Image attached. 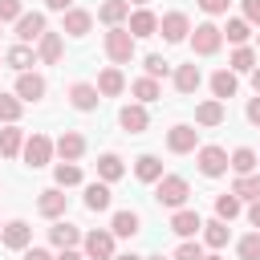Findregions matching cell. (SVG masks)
<instances>
[{"instance_id":"obj_38","label":"cell","mask_w":260,"mask_h":260,"mask_svg":"<svg viewBox=\"0 0 260 260\" xmlns=\"http://www.w3.org/2000/svg\"><path fill=\"white\" fill-rule=\"evenodd\" d=\"M20 110H24V102H20V98H12V93H0V122H8V126H16V118H20Z\"/></svg>"},{"instance_id":"obj_40","label":"cell","mask_w":260,"mask_h":260,"mask_svg":"<svg viewBox=\"0 0 260 260\" xmlns=\"http://www.w3.org/2000/svg\"><path fill=\"white\" fill-rule=\"evenodd\" d=\"M130 93L138 98V106H146V102H154V98H158V81H150V77H138V81L130 85Z\"/></svg>"},{"instance_id":"obj_57","label":"cell","mask_w":260,"mask_h":260,"mask_svg":"<svg viewBox=\"0 0 260 260\" xmlns=\"http://www.w3.org/2000/svg\"><path fill=\"white\" fill-rule=\"evenodd\" d=\"M256 41H260V32H256Z\"/></svg>"},{"instance_id":"obj_48","label":"cell","mask_w":260,"mask_h":260,"mask_svg":"<svg viewBox=\"0 0 260 260\" xmlns=\"http://www.w3.org/2000/svg\"><path fill=\"white\" fill-rule=\"evenodd\" d=\"M24 260H53L45 248H24Z\"/></svg>"},{"instance_id":"obj_3","label":"cell","mask_w":260,"mask_h":260,"mask_svg":"<svg viewBox=\"0 0 260 260\" xmlns=\"http://www.w3.org/2000/svg\"><path fill=\"white\" fill-rule=\"evenodd\" d=\"M219 45H223V32H219V24L203 20V24H195V28H191V49H195L199 57H211V53H219Z\"/></svg>"},{"instance_id":"obj_35","label":"cell","mask_w":260,"mask_h":260,"mask_svg":"<svg viewBox=\"0 0 260 260\" xmlns=\"http://www.w3.org/2000/svg\"><path fill=\"white\" fill-rule=\"evenodd\" d=\"M199 232H203V244H207V248H223V244H228V236H232L223 219H211V223H203Z\"/></svg>"},{"instance_id":"obj_33","label":"cell","mask_w":260,"mask_h":260,"mask_svg":"<svg viewBox=\"0 0 260 260\" xmlns=\"http://www.w3.org/2000/svg\"><path fill=\"white\" fill-rule=\"evenodd\" d=\"M232 195L236 199H260V175H236V183H232Z\"/></svg>"},{"instance_id":"obj_12","label":"cell","mask_w":260,"mask_h":260,"mask_svg":"<svg viewBox=\"0 0 260 260\" xmlns=\"http://www.w3.org/2000/svg\"><path fill=\"white\" fill-rule=\"evenodd\" d=\"M69 102H73V110L89 114V110H98L102 93H98V85H89V81H73V85H69Z\"/></svg>"},{"instance_id":"obj_18","label":"cell","mask_w":260,"mask_h":260,"mask_svg":"<svg viewBox=\"0 0 260 260\" xmlns=\"http://www.w3.org/2000/svg\"><path fill=\"white\" fill-rule=\"evenodd\" d=\"M45 89H49V85H45L41 73H20V77H16V98H20V102H41Z\"/></svg>"},{"instance_id":"obj_22","label":"cell","mask_w":260,"mask_h":260,"mask_svg":"<svg viewBox=\"0 0 260 260\" xmlns=\"http://www.w3.org/2000/svg\"><path fill=\"white\" fill-rule=\"evenodd\" d=\"M223 102H215V98H207V102H199L195 106V126H219L223 122Z\"/></svg>"},{"instance_id":"obj_26","label":"cell","mask_w":260,"mask_h":260,"mask_svg":"<svg viewBox=\"0 0 260 260\" xmlns=\"http://www.w3.org/2000/svg\"><path fill=\"white\" fill-rule=\"evenodd\" d=\"M134 175H138V183H158L162 179V162L154 154H138L134 158Z\"/></svg>"},{"instance_id":"obj_44","label":"cell","mask_w":260,"mask_h":260,"mask_svg":"<svg viewBox=\"0 0 260 260\" xmlns=\"http://www.w3.org/2000/svg\"><path fill=\"white\" fill-rule=\"evenodd\" d=\"M24 16V4L20 0H0V24L4 20H20Z\"/></svg>"},{"instance_id":"obj_56","label":"cell","mask_w":260,"mask_h":260,"mask_svg":"<svg viewBox=\"0 0 260 260\" xmlns=\"http://www.w3.org/2000/svg\"><path fill=\"white\" fill-rule=\"evenodd\" d=\"M203 260H223V256H203Z\"/></svg>"},{"instance_id":"obj_25","label":"cell","mask_w":260,"mask_h":260,"mask_svg":"<svg viewBox=\"0 0 260 260\" xmlns=\"http://www.w3.org/2000/svg\"><path fill=\"white\" fill-rule=\"evenodd\" d=\"M228 167H232L236 175H256V150H252V146H236V150L228 154Z\"/></svg>"},{"instance_id":"obj_2","label":"cell","mask_w":260,"mask_h":260,"mask_svg":"<svg viewBox=\"0 0 260 260\" xmlns=\"http://www.w3.org/2000/svg\"><path fill=\"white\" fill-rule=\"evenodd\" d=\"M102 45H106V57H110L114 65H130V61H134V37L126 32V24H114Z\"/></svg>"},{"instance_id":"obj_7","label":"cell","mask_w":260,"mask_h":260,"mask_svg":"<svg viewBox=\"0 0 260 260\" xmlns=\"http://www.w3.org/2000/svg\"><path fill=\"white\" fill-rule=\"evenodd\" d=\"M85 260H114V232H89L81 236Z\"/></svg>"},{"instance_id":"obj_47","label":"cell","mask_w":260,"mask_h":260,"mask_svg":"<svg viewBox=\"0 0 260 260\" xmlns=\"http://www.w3.org/2000/svg\"><path fill=\"white\" fill-rule=\"evenodd\" d=\"M244 20L248 24H260V0H244Z\"/></svg>"},{"instance_id":"obj_19","label":"cell","mask_w":260,"mask_h":260,"mask_svg":"<svg viewBox=\"0 0 260 260\" xmlns=\"http://www.w3.org/2000/svg\"><path fill=\"white\" fill-rule=\"evenodd\" d=\"M89 24H93V12H85V8H69L65 20H61V32H69V37H85Z\"/></svg>"},{"instance_id":"obj_52","label":"cell","mask_w":260,"mask_h":260,"mask_svg":"<svg viewBox=\"0 0 260 260\" xmlns=\"http://www.w3.org/2000/svg\"><path fill=\"white\" fill-rule=\"evenodd\" d=\"M252 89H256V93H260V65H256V69H252Z\"/></svg>"},{"instance_id":"obj_8","label":"cell","mask_w":260,"mask_h":260,"mask_svg":"<svg viewBox=\"0 0 260 260\" xmlns=\"http://www.w3.org/2000/svg\"><path fill=\"white\" fill-rule=\"evenodd\" d=\"M49 32V24H45V12H24L20 20H16V41L20 45H32V41H41Z\"/></svg>"},{"instance_id":"obj_30","label":"cell","mask_w":260,"mask_h":260,"mask_svg":"<svg viewBox=\"0 0 260 260\" xmlns=\"http://www.w3.org/2000/svg\"><path fill=\"white\" fill-rule=\"evenodd\" d=\"M126 16H130V4H126V0H106V4L98 8V20H102V24H110V28H114V24H122Z\"/></svg>"},{"instance_id":"obj_45","label":"cell","mask_w":260,"mask_h":260,"mask_svg":"<svg viewBox=\"0 0 260 260\" xmlns=\"http://www.w3.org/2000/svg\"><path fill=\"white\" fill-rule=\"evenodd\" d=\"M228 4H232V0H199V8H203L207 16H223V12H228Z\"/></svg>"},{"instance_id":"obj_23","label":"cell","mask_w":260,"mask_h":260,"mask_svg":"<svg viewBox=\"0 0 260 260\" xmlns=\"http://www.w3.org/2000/svg\"><path fill=\"white\" fill-rule=\"evenodd\" d=\"M138 228H142L138 211H114V219H110V232H114V236H122V240L138 236Z\"/></svg>"},{"instance_id":"obj_28","label":"cell","mask_w":260,"mask_h":260,"mask_svg":"<svg viewBox=\"0 0 260 260\" xmlns=\"http://www.w3.org/2000/svg\"><path fill=\"white\" fill-rule=\"evenodd\" d=\"M122 171H126V167H122V158H118L114 150H106V154L98 158V179H102V183H118Z\"/></svg>"},{"instance_id":"obj_15","label":"cell","mask_w":260,"mask_h":260,"mask_svg":"<svg viewBox=\"0 0 260 260\" xmlns=\"http://www.w3.org/2000/svg\"><path fill=\"white\" fill-rule=\"evenodd\" d=\"M126 20H130V24H126V32H130L134 41H138V37H154V32H158V16H154L150 8H138V12H130Z\"/></svg>"},{"instance_id":"obj_9","label":"cell","mask_w":260,"mask_h":260,"mask_svg":"<svg viewBox=\"0 0 260 260\" xmlns=\"http://www.w3.org/2000/svg\"><path fill=\"white\" fill-rule=\"evenodd\" d=\"M158 32H162V41H167V45H179V41H187V32H191V20H187V12H167V16L158 20Z\"/></svg>"},{"instance_id":"obj_5","label":"cell","mask_w":260,"mask_h":260,"mask_svg":"<svg viewBox=\"0 0 260 260\" xmlns=\"http://www.w3.org/2000/svg\"><path fill=\"white\" fill-rule=\"evenodd\" d=\"M195 146H199V130H195V126L179 122V126L167 130V150H171V154H191Z\"/></svg>"},{"instance_id":"obj_51","label":"cell","mask_w":260,"mask_h":260,"mask_svg":"<svg viewBox=\"0 0 260 260\" xmlns=\"http://www.w3.org/2000/svg\"><path fill=\"white\" fill-rule=\"evenodd\" d=\"M45 4H49L53 12H69V8H73V0H45Z\"/></svg>"},{"instance_id":"obj_41","label":"cell","mask_w":260,"mask_h":260,"mask_svg":"<svg viewBox=\"0 0 260 260\" xmlns=\"http://www.w3.org/2000/svg\"><path fill=\"white\" fill-rule=\"evenodd\" d=\"M236 215H240V199H236V195H219V199H215V219L228 223V219H236Z\"/></svg>"},{"instance_id":"obj_4","label":"cell","mask_w":260,"mask_h":260,"mask_svg":"<svg viewBox=\"0 0 260 260\" xmlns=\"http://www.w3.org/2000/svg\"><path fill=\"white\" fill-rule=\"evenodd\" d=\"M195 162H199V175H207V179L228 175V150L223 146H199L195 150Z\"/></svg>"},{"instance_id":"obj_34","label":"cell","mask_w":260,"mask_h":260,"mask_svg":"<svg viewBox=\"0 0 260 260\" xmlns=\"http://www.w3.org/2000/svg\"><path fill=\"white\" fill-rule=\"evenodd\" d=\"M85 207L89 211H106L110 207V183H89L85 187Z\"/></svg>"},{"instance_id":"obj_31","label":"cell","mask_w":260,"mask_h":260,"mask_svg":"<svg viewBox=\"0 0 260 260\" xmlns=\"http://www.w3.org/2000/svg\"><path fill=\"white\" fill-rule=\"evenodd\" d=\"M20 146H24V130H20V126H4V130H0V154H4V158H16Z\"/></svg>"},{"instance_id":"obj_14","label":"cell","mask_w":260,"mask_h":260,"mask_svg":"<svg viewBox=\"0 0 260 260\" xmlns=\"http://www.w3.org/2000/svg\"><path fill=\"white\" fill-rule=\"evenodd\" d=\"M199 228H203V219H199V211H191V207H179V211L171 215V232H175L179 240L199 236Z\"/></svg>"},{"instance_id":"obj_36","label":"cell","mask_w":260,"mask_h":260,"mask_svg":"<svg viewBox=\"0 0 260 260\" xmlns=\"http://www.w3.org/2000/svg\"><path fill=\"white\" fill-rule=\"evenodd\" d=\"M228 69H232V73H252V69H256V49H248V45H240V49L232 53V61H228Z\"/></svg>"},{"instance_id":"obj_58","label":"cell","mask_w":260,"mask_h":260,"mask_svg":"<svg viewBox=\"0 0 260 260\" xmlns=\"http://www.w3.org/2000/svg\"><path fill=\"white\" fill-rule=\"evenodd\" d=\"M0 61H4V57H0Z\"/></svg>"},{"instance_id":"obj_32","label":"cell","mask_w":260,"mask_h":260,"mask_svg":"<svg viewBox=\"0 0 260 260\" xmlns=\"http://www.w3.org/2000/svg\"><path fill=\"white\" fill-rule=\"evenodd\" d=\"M219 32H223V41H232V45L240 49V45H248V37H252V24H248L244 16H236V20H228Z\"/></svg>"},{"instance_id":"obj_39","label":"cell","mask_w":260,"mask_h":260,"mask_svg":"<svg viewBox=\"0 0 260 260\" xmlns=\"http://www.w3.org/2000/svg\"><path fill=\"white\" fill-rule=\"evenodd\" d=\"M142 69H146V77H150V81H158V77H167V73H171V61H162L158 53H146V57H142Z\"/></svg>"},{"instance_id":"obj_10","label":"cell","mask_w":260,"mask_h":260,"mask_svg":"<svg viewBox=\"0 0 260 260\" xmlns=\"http://www.w3.org/2000/svg\"><path fill=\"white\" fill-rule=\"evenodd\" d=\"M20 154H24V162H28L32 171H37V167H45V162L53 158V142H49L45 134H32V138H24Z\"/></svg>"},{"instance_id":"obj_27","label":"cell","mask_w":260,"mask_h":260,"mask_svg":"<svg viewBox=\"0 0 260 260\" xmlns=\"http://www.w3.org/2000/svg\"><path fill=\"white\" fill-rule=\"evenodd\" d=\"M4 65H12L16 73H28V65H37V53H32L28 45H12V49L4 53Z\"/></svg>"},{"instance_id":"obj_49","label":"cell","mask_w":260,"mask_h":260,"mask_svg":"<svg viewBox=\"0 0 260 260\" xmlns=\"http://www.w3.org/2000/svg\"><path fill=\"white\" fill-rule=\"evenodd\" d=\"M53 260H85V252H77V248H61V256H53Z\"/></svg>"},{"instance_id":"obj_43","label":"cell","mask_w":260,"mask_h":260,"mask_svg":"<svg viewBox=\"0 0 260 260\" xmlns=\"http://www.w3.org/2000/svg\"><path fill=\"white\" fill-rule=\"evenodd\" d=\"M171 260H203V248L195 244V240H183L179 248H175V256Z\"/></svg>"},{"instance_id":"obj_20","label":"cell","mask_w":260,"mask_h":260,"mask_svg":"<svg viewBox=\"0 0 260 260\" xmlns=\"http://www.w3.org/2000/svg\"><path fill=\"white\" fill-rule=\"evenodd\" d=\"M122 89H126V77H122L118 65H110V69L98 73V93H102V98H118Z\"/></svg>"},{"instance_id":"obj_53","label":"cell","mask_w":260,"mask_h":260,"mask_svg":"<svg viewBox=\"0 0 260 260\" xmlns=\"http://www.w3.org/2000/svg\"><path fill=\"white\" fill-rule=\"evenodd\" d=\"M114 260H142V256H134V252H122V256H114Z\"/></svg>"},{"instance_id":"obj_17","label":"cell","mask_w":260,"mask_h":260,"mask_svg":"<svg viewBox=\"0 0 260 260\" xmlns=\"http://www.w3.org/2000/svg\"><path fill=\"white\" fill-rule=\"evenodd\" d=\"M61 53H65L61 32H45V37L37 41V61H41V65H57V61H61Z\"/></svg>"},{"instance_id":"obj_13","label":"cell","mask_w":260,"mask_h":260,"mask_svg":"<svg viewBox=\"0 0 260 260\" xmlns=\"http://www.w3.org/2000/svg\"><path fill=\"white\" fill-rule=\"evenodd\" d=\"M53 154H61V162H77V158L85 154V138H81L77 130H65V134L53 142Z\"/></svg>"},{"instance_id":"obj_24","label":"cell","mask_w":260,"mask_h":260,"mask_svg":"<svg viewBox=\"0 0 260 260\" xmlns=\"http://www.w3.org/2000/svg\"><path fill=\"white\" fill-rule=\"evenodd\" d=\"M199 81H203V73H199V65H195V61L175 69V89H179V93H195V89H199Z\"/></svg>"},{"instance_id":"obj_54","label":"cell","mask_w":260,"mask_h":260,"mask_svg":"<svg viewBox=\"0 0 260 260\" xmlns=\"http://www.w3.org/2000/svg\"><path fill=\"white\" fill-rule=\"evenodd\" d=\"M142 260H171V256H142Z\"/></svg>"},{"instance_id":"obj_50","label":"cell","mask_w":260,"mask_h":260,"mask_svg":"<svg viewBox=\"0 0 260 260\" xmlns=\"http://www.w3.org/2000/svg\"><path fill=\"white\" fill-rule=\"evenodd\" d=\"M248 223H252V228H260V199L248 207Z\"/></svg>"},{"instance_id":"obj_29","label":"cell","mask_w":260,"mask_h":260,"mask_svg":"<svg viewBox=\"0 0 260 260\" xmlns=\"http://www.w3.org/2000/svg\"><path fill=\"white\" fill-rule=\"evenodd\" d=\"M49 240H53L57 248H77V244H81V228H73V223H53V228H49Z\"/></svg>"},{"instance_id":"obj_21","label":"cell","mask_w":260,"mask_h":260,"mask_svg":"<svg viewBox=\"0 0 260 260\" xmlns=\"http://www.w3.org/2000/svg\"><path fill=\"white\" fill-rule=\"evenodd\" d=\"M236 89H240V81H236L232 69H215V73H211V93H215V102L236 98Z\"/></svg>"},{"instance_id":"obj_6","label":"cell","mask_w":260,"mask_h":260,"mask_svg":"<svg viewBox=\"0 0 260 260\" xmlns=\"http://www.w3.org/2000/svg\"><path fill=\"white\" fill-rule=\"evenodd\" d=\"M0 244L12 248V252H24V248L32 244V228H28L24 219H8V223L0 228Z\"/></svg>"},{"instance_id":"obj_42","label":"cell","mask_w":260,"mask_h":260,"mask_svg":"<svg viewBox=\"0 0 260 260\" xmlns=\"http://www.w3.org/2000/svg\"><path fill=\"white\" fill-rule=\"evenodd\" d=\"M236 252H240V260H260V232L244 236V240L236 244Z\"/></svg>"},{"instance_id":"obj_37","label":"cell","mask_w":260,"mask_h":260,"mask_svg":"<svg viewBox=\"0 0 260 260\" xmlns=\"http://www.w3.org/2000/svg\"><path fill=\"white\" fill-rule=\"evenodd\" d=\"M53 179H57L61 191H65V187H77V183H81V167H77V162H57V167H53Z\"/></svg>"},{"instance_id":"obj_11","label":"cell","mask_w":260,"mask_h":260,"mask_svg":"<svg viewBox=\"0 0 260 260\" xmlns=\"http://www.w3.org/2000/svg\"><path fill=\"white\" fill-rule=\"evenodd\" d=\"M65 207H69V195H65L61 187H49V191H41V195H37V211H41L45 219H61V215H65Z\"/></svg>"},{"instance_id":"obj_1","label":"cell","mask_w":260,"mask_h":260,"mask_svg":"<svg viewBox=\"0 0 260 260\" xmlns=\"http://www.w3.org/2000/svg\"><path fill=\"white\" fill-rule=\"evenodd\" d=\"M187 195H191V187H187V179L183 175H162L158 183H154V199H158V207H183L187 203Z\"/></svg>"},{"instance_id":"obj_16","label":"cell","mask_w":260,"mask_h":260,"mask_svg":"<svg viewBox=\"0 0 260 260\" xmlns=\"http://www.w3.org/2000/svg\"><path fill=\"white\" fill-rule=\"evenodd\" d=\"M118 122H122L126 134H142V130L150 126V114H146V106L134 102V106H122V110H118Z\"/></svg>"},{"instance_id":"obj_55","label":"cell","mask_w":260,"mask_h":260,"mask_svg":"<svg viewBox=\"0 0 260 260\" xmlns=\"http://www.w3.org/2000/svg\"><path fill=\"white\" fill-rule=\"evenodd\" d=\"M126 4H146V0H126Z\"/></svg>"},{"instance_id":"obj_46","label":"cell","mask_w":260,"mask_h":260,"mask_svg":"<svg viewBox=\"0 0 260 260\" xmlns=\"http://www.w3.org/2000/svg\"><path fill=\"white\" fill-rule=\"evenodd\" d=\"M244 118H248L252 126H260V93H256V98H248V106H244Z\"/></svg>"},{"instance_id":"obj_59","label":"cell","mask_w":260,"mask_h":260,"mask_svg":"<svg viewBox=\"0 0 260 260\" xmlns=\"http://www.w3.org/2000/svg\"><path fill=\"white\" fill-rule=\"evenodd\" d=\"M0 228H4V223H0Z\"/></svg>"}]
</instances>
